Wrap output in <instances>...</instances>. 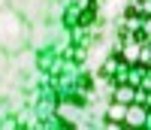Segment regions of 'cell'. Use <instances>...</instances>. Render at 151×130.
<instances>
[{"instance_id":"cell-1","label":"cell","mask_w":151,"mask_h":130,"mask_svg":"<svg viewBox=\"0 0 151 130\" xmlns=\"http://www.w3.org/2000/svg\"><path fill=\"white\" fill-rule=\"evenodd\" d=\"M27 21H24L15 9L0 6V51L6 55H18V51L27 46Z\"/></svg>"},{"instance_id":"cell-2","label":"cell","mask_w":151,"mask_h":130,"mask_svg":"<svg viewBox=\"0 0 151 130\" xmlns=\"http://www.w3.org/2000/svg\"><path fill=\"white\" fill-rule=\"evenodd\" d=\"M40 6H42V0H9V9H15L24 21H36Z\"/></svg>"}]
</instances>
